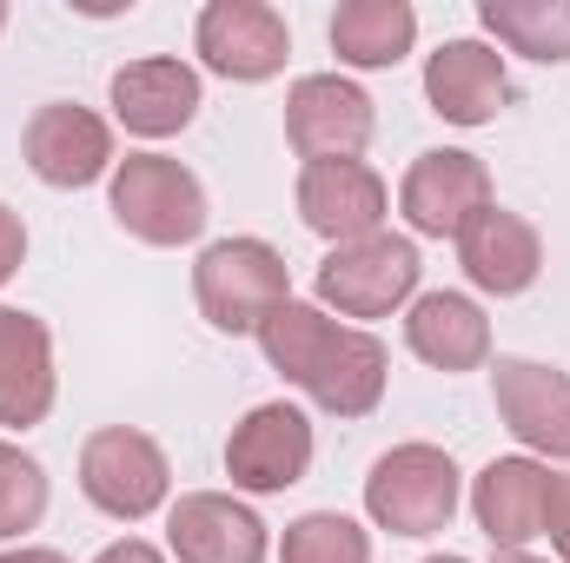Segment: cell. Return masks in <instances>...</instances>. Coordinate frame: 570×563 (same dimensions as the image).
Here are the masks:
<instances>
[{"label":"cell","mask_w":570,"mask_h":563,"mask_svg":"<svg viewBox=\"0 0 570 563\" xmlns=\"http://www.w3.org/2000/svg\"><path fill=\"white\" fill-rule=\"evenodd\" d=\"M27 166L47 186H94L114 166V134H107L100 113L53 100V107H40L27 120Z\"/></svg>","instance_id":"14"},{"label":"cell","mask_w":570,"mask_h":563,"mask_svg":"<svg viewBox=\"0 0 570 563\" xmlns=\"http://www.w3.org/2000/svg\"><path fill=\"white\" fill-rule=\"evenodd\" d=\"M298 219L332 246H358L385 226V179L365 159H312L298 172Z\"/></svg>","instance_id":"9"},{"label":"cell","mask_w":570,"mask_h":563,"mask_svg":"<svg viewBox=\"0 0 570 563\" xmlns=\"http://www.w3.org/2000/svg\"><path fill=\"white\" fill-rule=\"evenodd\" d=\"M285 140L312 159H358L372 140V100L365 87L338 80V73H305L285 93Z\"/></svg>","instance_id":"8"},{"label":"cell","mask_w":570,"mask_h":563,"mask_svg":"<svg viewBox=\"0 0 570 563\" xmlns=\"http://www.w3.org/2000/svg\"><path fill=\"white\" fill-rule=\"evenodd\" d=\"M40 511H47V471H40L20 444L0 437V537L33 531Z\"/></svg>","instance_id":"24"},{"label":"cell","mask_w":570,"mask_h":563,"mask_svg":"<svg viewBox=\"0 0 570 563\" xmlns=\"http://www.w3.org/2000/svg\"><path fill=\"white\" fill-rule=\"evenodd\" d=\"M478 20L524 60H570V0H484Z\"/></svg>","instance_id":"22"},{"label":"cell","mask_w":570,"mask_h":563,"mask_svg":"<svg viewBox=\"0 0 570 563\" xmlns=\"http://www.w3.org/2000/svg\"><path fill=\"white\" fill-rule=\"evenodd\" d=\"M259 345L273 358V372L292 378L312 405H325L332 418H365L385 398V345L372 332L332 325L318 305L285 298L279 312L259 325Z\"/></svg>","instance_id":"1"},{"label":"cell","mask_w":570,"mask_h":563,"mask_svg":"<svg viewBox=\"0 0 570 563\" xmlns=\"http://www.w3.org/2000/svg\"><path fill=\"white\" fill-rule=\"evenodd\" d=\"M305 464H312V424H305V412H292V405H259V412H246L239 431L226 437V471L253 497L292 491L305 477Z\"/></svg>","instance_id":"11"},{"label":"cell","mask_w":570,"mask_h":563,"mask_svg":"<svg viewBox=\"0 0 570 563\" xmlns=\"http://www.w3.org/2000/svg\"><path fill=\"white\" fill-rule=\"evenodd\" d=\"M405 338L431 372H478L491 352V318L464 292H425L405 318Z\"/></svg>","instance_id":"20"},{"label":"cell","mask_w":570,"mask_h":563,"mask_svg":"<svg viewBox=\"0 0 570 563\" xmlns=\"http://www.w3.org/2000/svg\"><path fill=\"white\" fill-rule=\"evenodd\" d=\"M498 563H544V557H524V551H498Z\"/></svg>","instance_id":"29"},{"label":"cell","mask_w":570,"mask_h":563,"mask_svg":"<svg viewBox=\"0 0 570 563\" xmlns=\"http://www.w3.org/2000/svg\"><path fill=\"white\" fill-rule=\"evenodd\" d=\"M425 563H464V557H425Z\"/></svg>","instance_id":"30"},{"label":"cell","mask_w":570,"mask_h":563,"mask_svg":"<svg viewBox=\"0 0 570 563\" xmlns=\"http://www.w3.org/2000/svg\"><path fill=\"white\" fill-rule=\"evenodd\" d=\"M114 219L146 246H186L206 233V192L179 159L127 152L114 172Z\"/></svg>","instance_id":"4"},{"label":"cell","mask_w":570,"mask_h":563,"mask_svg":"<svg viewBox=\"0 0 570 563\" xmlns=\"http://www.w3.org/2000/svg\"><path fill=\"white\" fill-rule=\"evenodd\" d=\"M365 511L392 537H431L458 511V464L438 444H399L365 477Z\"/></svg>","instance_id":"3"},{"label":"cell","mask_w":570,"mask_h":563,"mask_svg":"<svg viewBox=\"0 0 570 563\" xmlns=\"http://www.w3.org/2000/svg\"><path fill=\"white\" fill-rule=\"evenodd\" d=\"M166 484H173L166 451L146 431H134V424H107L80 451V491H87V504L107 511V517H120V524L159 511L166 504Z\"/></svg>","instance_id":"5"},{"label":"cell","mask_w":570,"mask_h":563,"mask_svg":"<svg viewBox=\"0 0 570 563\" xmlns=\"http://www.w3.org/2000/svg\"><path fill=\"white\" fill-rule=\"evenodd\" d=\"M100 563H166V557H159L153 544H140V537H127V544H107Z\"/></svg>","instance_id":"27"},{"label":"cell","mask_w":570,"mask_h":563,"mask_svg":"<svg viewBox=\"0 0 570 563\" xmlns=\"http://www.w3.org/2000/svg\"><path fill=\"white\" fill-rule=\"evenodd\" d=\"M412 292H419V246L392 239V233H372L358 246H332V259L318 266V298L338 305L345 318H385Z\"/></svg>","instance_id":"6"},{"label":"cell","mask_w":570,"mask_h":563,"mask_svg":"<svg viewBox=\"0 0 570 563\" xmlns=\"http://www.w3.org/2000/svg\"><path fill=\"white\" fill-rule=\"evenodd\" d=\"M425 100H431V113L451 120V127H484V120H498V107L511 100L504 53L484 47V40H444L425 60Z\"/></svg>","instance_id":"13"},{"label":"cell","mask_w":570,"mask_h":563,"mask_svg":"<svg viewBox=\"0 0 570 563\" xmlns=\"http://www.w3.org/2000/svg\"><path fill=\"white\" fill-rule=\"evenodd\" d=\"M166 544L179 563H266V524L219 491H193L173 504Z\"/></svg>","instance_id":"15"},{"label":"cell","mask_w":570,"mask_h":563,"mask_svg":"<svg viewBox=\"0 0 570 563\" xmlns=\"http://www.w3.org/2000/svg\"><path fill=\"white\" fill-rule=\"evenodd\" d=\"M199 53L226 80H273L292 53L285 13L266 0H213L199 13Z\"/></svg>","instance_id":"10"},{"label":"cell","mask_w":570,"mask_h":563,"mask_svg":"<svg viewBox=\"0 0 570 563\" xmlns=\"http://www.w3.org/2000/svg\"><path fill=\"white\" fill-rule=\"evenodd\" d=\"M419 40V13L405 0H345L332 13V47L345 67H399Z\"/></svg>","instance_id":"21"},{"label":"cell","mask_w":570,"mask_h":563,"mask_svg":"<svg viewBox=\"0 0 570 563\" xmlns=\"http://www.w3.org/2000/svg\"><path fill=\"white\" fill-rule=\"evenodd\" d=\"M551 544L564 551V563H570V477H551Z\"/></svg>","instance_id":"26"},{"label":"cell","mask_w":570,"mask_h":563,"mask_svg":"<svg viewBox=\"0 0 570 563\" xmlns=\"http://www.w3.org/2000/svg\"><path fill=\"white\" fill-rule=\"evenodd\" d=\"M491 392H498L504 424H511L531 451H544V457H570V378L564 372L531 365V358H498Z\"/></svg>","instance_id":"16"},{"label":"cell","mask_w":570,"mask_h":563,"mask_svg":"<svg viewBox=\"0 0 570 563\" xmlns=\"http://www.w3.org/2000/svg\"><path fill=\"white\" fill-rule=\"evenodd\" d=\"M20 259H27V226H20L13 206H0V285L20 273Z\"/></svg>","instance_id":"25"},{"label":"cell","mask_w":570,"mask_h":563,"mask_svg":"<svg viewBox=\"0 0 570 563\" xmlns=\"http://www.w3.org/2000/svg\"><path fill=\"white\" fill-rule=\"evenodd\" d=\"M193 292H199L206 325L239 338V332H259L285 298H292V279H285V259L266 239H219V246L199 253Z\"/></svg>","instance_id":"2"},{"label":"cell","mask_w":570,"mask_h":563,"mask_svg":"<svg viewBox=\"0 0 570 563\" xmlns=\"http://www.w3.org/2000/svg\"><path fill=\"white\" fill-rule=\"evenodd\" d=\"M0 27H7V7H0Z\"/></svg>","instance_id":"31"},{"label":"cell","mask_w":570,"mask_h":563,"mask_svg":"<svg viewBox=\"0 0 570 563\" xmlns=\"http://www.w3.org/2000/svg\"><path fill=\"white\" fill-rule=\"evenodd\" d=\"M279 563H372V537L338 511H305L298 524H285Z\"/></svg>","instance_id":"23"},{"label":"cell","mask_w":570,"mask_h":563,"mask_svg":"<svg viewBox=\"0 0 570 563\" xmlns=\"http://www.w3.org/2000/svg\"><path fill=\"white\" fill-rule=\"evenodd\" d=\"M399 206H405L412 233H425V239H458V233L491 206V172H484L478 152H451V146L419 152L412 172H405V186H399Z\"/></svg>","instance_id":"7"},{"label":"cell","mask_w":570,"mask_h":563,"mask_svg":"<svg viewBox=\"0 0 570 563\" xmlns=\"http://www.w3.org/2000/svg\"><path fill=\"white\" fill-rule=\"evenodd\" d=\"M458 259H464V279L478 285V292L511 298V292H524V285L538 279L544 246H538V226H531V219H518V213H504V206H484V213L458 233Z\"/></svg>","instance_id":"18"},{"label":"cell","mask_w":570,"mask_h":563,"mask_svg":"<svg viewBox=\"0 0 570 563\" xmlns=\"http://www.w3.org/2000/svg\"><path fill=\"white\" fill-rule=\"evenodd\" d=\"M0 563H67L60 551H7Z\"/></svg>","instance_id":"28"},{"label":"cell","mask_w":570,"mask_h":563,"mask_svg":"<svg viewBox=\"0 0 570 563\" xmlns=\"http://www.w3.org/2000/svg\"><path fill=\"white\" fill-rule=\"evenodd\" d=\"M471 517L491 537V551H524L551 524V471L531 457H491L471 491Z\"/></svg>","instance_id":"12"},{"label":"cell","mask_w":570,"mask_h":563,"mask_svg":"<svg viewBox=\"0 0 570 563\" xmlns=\"http://www.w3.org/2000/svg\"><path fill=\"white\" fill-rule=\"evenodd\" d=\"M53 412V338L33 312L0 305V431H27Z\"/></svg>","instance_id":"17"},{"label":"cell","mask_w":570,"mask_h":563,"mask_svg":"<svg viewBox=\"0 0 570 563\" xmlns=\"http://www.w3.org/2000/svg\"><path fill=\"white\" fill-rule=\"evenodd\" d=\"M114 113L127 134L166 140L199 113V73L186 60H134L114 73Z\"/></svg>","instance_id":"19"}]
</instances>
